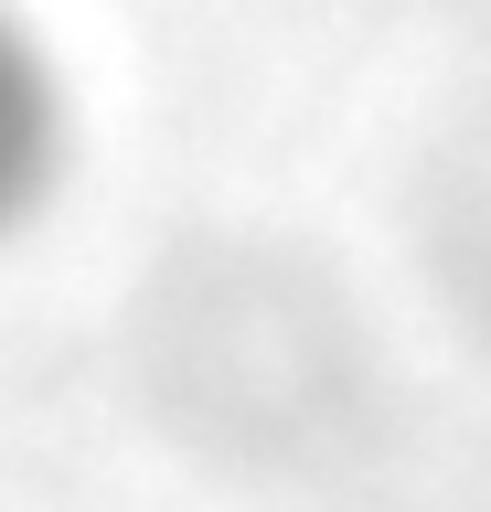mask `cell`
<instances>
[{"instance_id":"6da1fadb","label":"cell","mask_w":491,"mask_h":512,"mask_svg":"<svg viewBox=\"0 0 491 512\" xmlns=\"http://www.w3.org/2000/svg\"><path fill=\"white\" fill-rule=\"evenodd\" d=\"M54 182V86H43L33 43L0 22V224H22Z\"/></svg>"}]
</instances>
